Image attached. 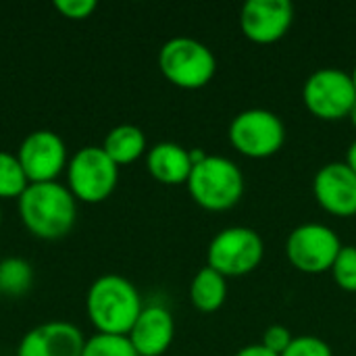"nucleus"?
<instances>
[{
  "mask_svg": "<svg viewBox=\"0 0 356 356\" xmlns=\"http://www.w3.org/2000/svg\"><path fill=\"white\" fill-rule=\"evenodd\" d=\"M25 229L40 240H60L77 221V200L65 184H29L17 200Z\"/></svg>",
  "mask_w": 356,
  "mask_h": 356,
  "instance_id": "f257e3e1",
  "label": "nucleus"
},
{
  "mask_svg": "<svg viewBox=\"0 0 356 356\" xmlns=\"http://www.w3.org/2000/svg\"><path fill=\"white\" fill-rule=\"evenodd\" d=\"M138 288L123 275H100L86 296V313L98 334L127 336L142 313Z\"/></svg>",
  "mask_w": 356,
  "mask_h": 356,
  "instance_id": "f03ea898",
  "label": "nucleus"
},
{
  "mask_svg": "<svg viewBox=\"0 0 356 356\" xmlns=\"http://www.w3.org/2000/svg\"><path fill=\"white\" fill-rule=\"evenodd\" d=\"M186 186L194 202L213 213L234 209L244 196L242 169L232 159L219 154H209L202 163L194 165Z\"/></svg>",
  "mask_w": 356,
  "mask_h": 356,
  "instance_id": "7ed1b4c3",
  "label": "nucleus"
},
{
  "mask_svg": "<svg viewBox=\"0 0 356 356\" xmlns=\"http://www.w3.org/2000/svg\"><path fill=\"white\" fill-rule=\"evenodd\" d=\"M159 69L169 83L181 90H200L215 77L217 58L204 42L175 35L161 46Z\"/></svg>",
  "mask_w": 356,
  "mask_h": 356,
  "instance_id": "20e7f679",
  "label": "nucleus"
},
{
  "mask_svg": "<svg viewBox=\"0 0 356 356\" xmlns=\"http://www.w3.org/2000/svg\"><path fill=\"white\" fill-rule=\"evenodd\" d=\"M67 188L77 202L98 204L106 200L119 181V167L102 146H83L67 163Z\"/></svg>",
  "mask_w": 356,
  "mask_h": 356,
  "instance_id": "39448f33",
  "label": "nucleus"
},
{
  "mask_svg": "<svg viewBox=\"0 0 356 356\" xmlns=\"http://www.w3.org/2000/svg\"><path fill=\"white\" fill-rule=\"evenodd\" d=\"M265 257V244L257 229L234 225L215 234L207 250V265L223 277L252 273Z\"/></svg>",
  "mask_w": 356,
  "mask_h": 356,
  "instance_id": "423d86ee",
  "label": "nucleus"
},
{
  "mask_svg": "<svg viewBox=\"0 0 356 356\" xmlns=\"http://www.w3.org/2000/svg\"><path fill=\"white\" fill-rule=\"evenodd\" d=\"M229 144L248 159H269L286 144L282 117L267 108H246L238 113L227 129Z\"/></svg>",
  "mask_w": 356,
  "mask_h": 356,
  "instance_id": "0eeeda50",
  "label": "nucleus"
},
{
  "mask_svg": "<svg viewBox=\"0 0 356 356\" xmlns=\"http://www.w3.org/2000/svg\"><path fill=\"white\" fill-rule=\"evenodd\" d=\"M302 102L311 115L323 121L348 119L356 102L350 73L336 67L313 71L302 86Z\"/></svg>",
  "mask_w": 356,
  "mask_h": 356,
  "instance_id": "6e6552de",
  "label": "nucleus"
},
{
  "mask_svg": "<svg viewBox=\"0 0 356 356\" xmlns=\"http://www.w3.org/2000/svg\"><path fill=\"white\" fill-rule=\"evenodd\" d=\"M342 250L338 234L323 223H302L294 227L286 240V257L294 269L307 275L332 271Z\"/></svg>",
  "mask_w": 356,
  "mask_h": 356,
  "instance_id": "1a4fd4ad",
  "label": "nucleus"
},
{
  "mask_svg": "<svg viewBox=\"0 0 356 356\" xmlns=\"http://www.w3.org/2000/svg\"><path fill=\"white\" fill-rule=\"evenodd\" d=\"M17 159L29 184L56 181V177L67 169L69 163L65 140L50 129H35L27 134L19 144Z\"/></svg>",
  "mask_w": 356,
  "mask_h": 356,
  "instance_id": "9d476101",
  "label": "nucleus"
},
{
  "mask_svg": "<svg viewBox=\"0 0 356 356\" xmlns=\"http://www.w3.org/2000/svg\"><path fill=\"white\" fill-rule=\"evenodd\" d=\"M294 23L290 0H248L240 8V29L254 44L280 42Z\"/></svg>",
  "mask_w": 356,
  "mask_h": 356,
  "instance_id": "9b49d317",
  "label": "nucleus"
},
{
  "mask_svg": "<svg viewBox=\"0 0 356 356\" xmlns=\"http://www.w3.org/2000/svg\"><path fill=\"white\" fill-rule=\"evenodd\" d=\"M313 194L317 204L336 217L356 215V173L346 163L323 165L313 179Z\"/></svg>",
  "mask_w": 356,
  "mask_h": 356,
  "instance_id": "f8f14e48",
  "label": "nucleus"
},
{
  "mask_svg": "<svg viewBox=\"0 0 356 356\" xmlns=\"http://www.w3.org/2000/svg\"><path fill=\"white\" fill-rule=\"evenodd\" d=\"M83 334L69 321H48L29 330L17 348V356H81Z\"/></svg>",
  "mask_w": 356,
  "mask_h": 356,
  "instance_id": "ddd939ff",
  "label": "nucleus"
},
{
  "mask_svg": "<svg viewBox=\"0 0 356 356\" xmlns=\"http://www.w3.org/2000/svg\"><path fill=\"white\" fill-rule=\"evenodd\" d=\"M127 338L138 356H163L175 338L173 315L159 305L144 307Z\"/></svg>",
  "mask_w": 356,
  "mask_h": 356,
  "instance_id": "4468645a",
  "label": "nucleus"
},
{
  "mask_svg": "<svg viewBox=\"0 0 356 356\" xmlns=\"http://www.w3.org/2000/svg\"><path fill=\"white\" fill-rule=\"evenodd\" d=\"M146 169L165 186L186 184L192 173L190 150L175 142H159L146 152Z\"/></svg>",
  "mask_w": 356,
  "mask_h": 356,
  "instance_id": "2eb2a0df",
  "label": "nucleus"
},
{
  "mask_svg": "<svg viewBox=\"0 0 356 356\" xmlns=\"http://www.w3.org/2000/svg\"><path fill=\"white\" fill-rule=\"evenodd\" d=\"M102 150L111 156V161L117 167L131 165L148 152L146 150V134L138 125H131V123L117 125L106 134V138L102 142Z\"/></svg>",
  "mask_w": 356,
  "mask_h": 356,
  "instance_id": "dca6fc26",
  "label": "nucleus"
},
{
  "mask_svg": "<svg viewBox=\"0 0 356 356\" xmlns=\"http://www.w3.org/2000/svg\"><path fill=\"white\" fill-rule=\"evenodd\" d=\"M227 298V277L211 269L209 265L202 267L192 284H190V300L194 309L200 313H217Z\"/></svg>",
  "mask_w": 356,
  "mask_h": 356,
  "instance_id": "f3484780",
  "label": "nucleus"
},
{
  "mask_svg": "<svg viewBox=\"0 0 356 356\" xmlns=\"http://www.w3.org/2000/svg\"><path fill=\"white\" fill-rule=\"evenodd\" d=\"M33 269L21 257H8L0 261V292L8 296H21L31 288Z\"/></svg>",
  "mask_w": 356,
  "mask_h": 356,
  "instance_id": "a211bd4d",
  "label": "nucleus"
},
{
  "mask_svg": "<svg viewBox=\"0 0 356 356\" xmlns=\"http://www.w3.org/2000/svg\"><path fill=\"white\" fill-rule=\"evenodd\" d=\"M29 179L17 159V154L0 150V200L17 198L27 190Z\"/></svg>",
  "mask_w": 356,
  "mask_h": 356,
  "instance_id": "6ab92c4d",
  "label": "nucleus"
},
{
  "mask_svg": "<svg viewBox=\"0 0 356 356\" xmlns=\"http://www.w3.org/2000/svg\"><path fill=\"white\" fill-rule=\"evenodd\" d=\"M81 356H138L127 336L94 334L86 340Z\"/></svg>",
  "mask_w": 356,
  "mask_h": 356,
  "instance_id": "aec40b11",
  "label": "nucleus"
},
{
  "mask_svg": "<svg viewBox=\"0 0 356 356\" xmlns=\"http://www.w3.org/2000/svg\"><path fill=\"white\" fill-rule=\"evenodd\" d=\"M332 275L338 288L344 292H356V246H342L332 265Z\"/></svg>",
  "mask_w": 356,
  "mask_h": 356,
  "instance_id": "412c9836",
  "label": "nucleus"
},
{
  "mask_svg": "<svg viewBox=\"0 0 356 356\" xmlns=\"http://www.w3.org/2000/svg\"><path fill=\"white\" fill-rule=\"evenodd\" d=\"M282 356H334V350L317 336H298Z\"/></svg>",
  "mask_w": 356,
  "mask_h": 356,
  "instance_id": "4be33fe9",
  "label": "nucleus"
},
{
  "mask_svg": "<svg viewBox=\"0 0 356 356\" xmlns=\"http://www.w3.org/2000/svg\"><path fill=\"white\" fill-rule=\"evenodd\" d=\"M292 340H294V336H292V332L286 327V325H280V323H275V325H269L267 330H265V334H263V346L267 348V350H271V353H275V355H284L286 350H288V346L292 344Z\"/></svg>",
  "mask_w": 356,
  "mask_h": 356,
  "instance_id": "5701e85b",
  "label": "nucleus"
},
{
  "mask_svg": "<svg viewBox=\"0 0 356 356\" xmlns=\"http://www.w3.org/2000/svg\"><path fill=\"white\" fill-rule=\"evenodd\" d=\"M96 0H56L54 8L71 21H83L96 10Z\"/></svg>",
  "mask_w": 356,
  "mask_h": 356,
  "instance_id": "b1692460",
  "label": "nucleus"
},
{
  "mask_svg": "<svg viewBox=\"0 0 356 356\" xmlns=\"http://www.w3.org/2000/svg\"><path fill=\"white\" fill-rule=\"evenodd\" d=\"M234 356H280V355H275V353L267 350L263 344H250V346L240 348V350H238Z\"/></svg>",
  "mask_w": 356,
  "mask_h": 356,
  "instance_id": "393cba45",
  "label": "nucleus"
},
{
  "mask_svg": "<svg viewBox=\"0 0 356 356\" xmlns=\"http://www.w3.org/2000/svg\"><path fill=\"white\" fill-rule=\"evenodd\" d=\"M350 169H353V173H356V140L348 146V150H346V161H344Z\"/></svg>",
  "mask_w": 356,
  "mask_h": 356,
  "instance_id": "a878e982",
  "label": "nucleus"
},
{
  "mask_svg": "<svg viewBox=\"0 0 356 356\" xmlns=\"http://www.w3.org/2000/svg\"><path fill=\"white\" fill-rule=\"evenodd\" d=\"M348 119H350V123L356 127V102L355 106H353V111H350V115H348Z\"/></svg>",
  "mask_w": 356,
  "mask_h": 356,
  "instance_id": "bb28decb",
  "label": "nucleus"
},
{
  "mask_svg": "<svg viewBox=\"0 0 356 356\" xmlns=\"http://www.w3.org/2000/svg\"><path fill=\"white\" fill-rule=\"evenodd\" d=\"M350 79H353V86H355L356 90V65L353 67V71H350Z\"/></svg>",
  "mask_w": 356,
  "mask_h": 356,
  "instance_id": "cd10ccee",
  "label": "nucleus"
},
{
  "mask_svg": "<svg viewBox=\"0 0 356 356\" xmlns=\"http://www.w3.org/2000/svg\"><path fill=\"white\" fill-rule=\"evenodd\" d=\"M0 223H2V207H0Z\"/></svg>",
  "mask_w": 356,
  "mask_h": 356,
  "instance_id": "c85d7f7f",
  "label": "nucleus"
}]
</instances>
